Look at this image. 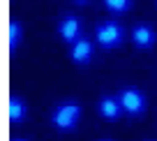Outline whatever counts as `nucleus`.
<instances>
[{
  "mask_svg": "<svg viewBox=\"0 0 157 141\" xmlns=\"http://www.w3.org/2000/svg\"><path fill=\"white\" fill-rule=\"evenodd\" d=\"M12 141H23V139H12Z\"/></svg>",
  "mask_w": 157,
  "mask_h": 141,
  "instance_id": "f8f14e48",
  "label": "nucleus"
},
{
  "mask_svg": "<svg viewBox=\"0 0 157 141\" xmlns=\"http://www.w3.org/2000/svg\"><path fill=\"white\" fill-rule=\"evenodd\" d=\"M102 2L111 14H125L132 7V0H102Z\"/></svg>",
  "mask_w": 157,
  "mask_h": 141,
  "instance_id": "9d476101",
  "label": "nucleus"
},
{
  "mask_svg": "<svg viewBox=\"0 0 157 141\" xmlns=\"http://www.w3.org/2000/svg\"><path fill=\"white\" fill-rule=\"evenodd\" d=\"M7 116H10V123H23L25 116H28L25 102L21 97H16V95H12V97L7 100Z\"/></svg>",
  "mask_w": 157,
  "mask_h": 141,
  "instance_id": "6e6552de",
  "label": "nucleus"
},
{
  "mask_svg": "<svg viewBox=\"0 0 157 141\" xmlns=\"http://www.w3.org/2000/svg\"><path fill=\"white\" fill-rule=\"evenodd\" d=\"M118 100H120V107H123V111L129 113V116H141V113L146 111V95H143L139 88H134V86L120 88V92H118Z\"/></svg>",
  "mask_w": 157,
  "mask_h": 141,
  "instance_id": "7ed1b4c3",
  "label": "nucleus"
},
{
  "mask_svg": "<svg viewBox=\"0 0 157 141\" xmlns=\"http://www.w3.org/2000/svg\"><path fill=\"white\" fill-rule=\"evenodd\" d=\"M69 58L72 63L76 65H88L93 60V42L88 37H81L72 44V49H69Z\"/></svg>",
  "mask_w": 157,
  "mask_h": 141,
  "instance_id": "0eeeda50",
  "label": "nucleus"
},
{
  "mask_svg": "<svg viewBox=\"0 0 157 141\" xmlns=\"http://www.w3.org/2000/svg\"><path fill=\"white\" fill-rule=\"evenodd\" d=\"M58 35H60V39H63L65 44L72 46L76 39L83 37V25H81V21H78L76 16L67 14L65 19H60V23H58Z\"/></svg>",
  "mask_w": 157,
  "mask_h": 141,
  "instance_id": "20e7f679",
  "label": "nucleus"
},
{
  "mask_svg": "<svg viewBox=\"0 0 157 141\" xmlns=\"http://www.w3.org/2000/svg\"><path fill=\"white\" fill-rule=\"evenodd\" d=\"M95 35H97V44L102 49H116V46H120L123 39H125V28L118 23V21L109 19V21L97 23Z\"/></svg>",
  "mask_w": 157,
  "mask_h": 141,
  "instance_id": "f03ea898",
  "label": "nucleus"
},
{
  "mask_svg": "<svg viewBox=\"0 0 157 141\" xmlns=\"http://www.w3.org/2000/svg\"><path fill=\"white\" fill-rule=\"evenodd\" d=\"M7 35H10V53H14L19 49L21 35H23V28H21L19 21H10V28H7Z\"/></svg>",
  "mask_w": 157,
  "mask_h": 141,
  "instance_id": "1a4fd4ad",
  "label": "nucleus"
},
{
  "mask_svg": "<svg viewBox=\"0 0 157 141\" xmlns=\"http://www.w3.org/2000/svg\"><path fill=\"white\" fill-rule=\"evenodd\" d=\"M97 113L106 120H118L120 113H123V107H120V100L116 95H102L97 100Z\"/></svg>",
  "mask_w": 157,
  "mask_h": 141,
  "instance_id": "423d86ee",
  "label": "nucleus"
},
{
  "mask_svg": "<svg viewBox=\"0 0 157 141\" xmlns=\"http://www.w3.org/2000/svg\"><path fill=\"white\" fill-rule=\"evenodd\" d=\"M74 2H81V5H83V2H88V0H74Z\"/></svg>",
  "mask_w": 157,
  "mask_h": 141,
  "instance_id": "9b49d317",
  "label": "nucleus"
},
{
  "mask_svg": "<svg viewBox=\"0 0 157 141\" xmlns=\"http://www.w3.org/2000/svg\"><path fill=\"white\" fill-rule=\"evenodd\" d=\"M102 141H111V139H102Z\"/></svg>",
  "mask_w": 157,
  "mask_h": 141,
  "instance_id": "ddd939ff",
  "label": "nucleus"
},
{
  "mask_svg": "<svg viewBox=\"0 0 157 141\" xmlns=\"http://www.w3.org/2000/svg\"><path fill=\"white\" fill-rule=\"evenodd\" d=\"M81 113H83V109H81V104L74 102V100H67V102H60L53 107V111H51V123L56 125V130L60 132H74L78 125V120H81Z\"/></svg>",
  "mask_w": 157,
  "mask_h": 141,
  "instance_id": "f257e3e1",
  "label": "nucleus"
},
{
  "mask_svg": "<svg viewBox=\"0 0 157 141\" xmlns=\"http://www.w3.org/2000/svg\"><path fill=\"white\" fill-rule=\"evenodd\" d=\"M132 42L136 49H150L157 42V33L150 23H136L132 28Z\"/></svg>",
  "mask_w": 157,
  "mask_h": 141,
  "instance_id": "39448f33",
  "label": "nucleus"
}]
</instances>
